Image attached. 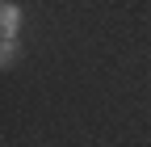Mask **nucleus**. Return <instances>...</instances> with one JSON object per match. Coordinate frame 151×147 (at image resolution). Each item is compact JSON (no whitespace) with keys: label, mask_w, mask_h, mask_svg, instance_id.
<instances>
[{"label":"nucleus","mask_w":151,"mask_h":147,"mask_svg":"<svg viewBox=\"0 0 151 147\" xmlns=\"http://www.w3.org/2000/svg\"><path fill=\"white\" fill-rule=\"evenodd\" d=\"M17 30H21V9L17 4H0V38H17Z\"/></svg>","instance_id":"1"},{"label":"nucleus","mask_w":151,"mask_h":147,"mask_svg":"<svg viewBox=\"0 0 151 147\" xmlns=\"http://www.w3.org/2000/svg\"><path fill=\"white\" fill-rule=\"evenodd\" d=\"M17 55H21V46H17V38H0V67H13Z\"/></svg>","instance_id":"2"}]
</instances>
